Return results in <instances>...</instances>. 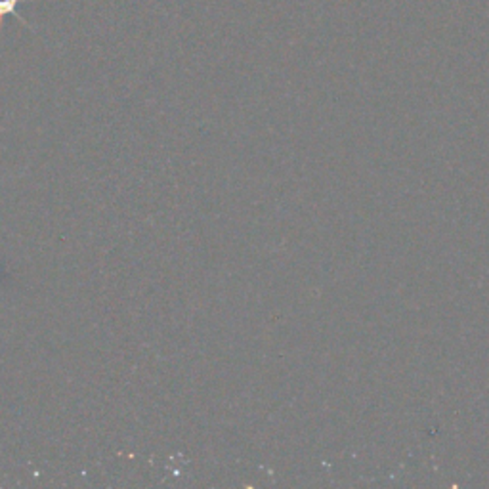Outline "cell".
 <instances>
[{
  "instance_id": "cell-1",
  "label": "cell",
  "mask_w": 489,
  "mask_h": 489,
  "mask_svg": "<svg viewBox=\"0 0 489 489\" xmlns=\"http://www.w3.org/2000/svg\"><path fill=\"white\" fill-rule=\"evenodd\" d=\"M23 2H33V0H0V27H2V19L6 16L17 17L19 23H23L27 29H33V27L27 23V19L19 14V4Z\"/></svg>"
}]
</instances>
